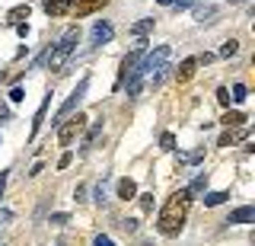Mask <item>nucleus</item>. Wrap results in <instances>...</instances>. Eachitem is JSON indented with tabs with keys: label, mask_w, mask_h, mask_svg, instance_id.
<instances>
[{
	"label": "nucleus",
	"mask_w": 255,
	"mask_h": 246,
	"mask_svg": "<svg viewBox=\"0 0 255 246\" xmlns=\"http://www.w3.org/2000/svg\"><path fill=\"white\" fill-rule=\"evenodd\" d=\"M188 208H191V195L185 189L172 192L169 202H166L163 211H159V221H156L159 234L163 237H179V230H182V224H185V218H188Z\"/></svg>",
	"instance_id": "f257e3e1"
},
{
	"label": "nucleus",
	"mask_w": 255,
	"mask_h": 246,
	"mask_svg": "<svg viewBox=\"0 0 255 246\" xmlns=\"http://www.w3.org/2000/svg\"><path fill=\"white\" fill-rule=\"evenodd\" d=\"M77 42H80V29H77V26H70L67 32L61 35V42H58V45H51V54H48V67H51V70H61L64 64H67V58L74 54Z\"/></svg>",
	"instance_id": "f03ea898"
},
{
	"label": "nucleus",
	"mask_w": 255,
	"mask_h": 246,
	"mask_svg": "<svg viewBox=\"0 0 255 246\" xmlns=\"http://www.w3.org/2000/svg\"><path fill=\"white\" fill-rule=\"evenodd\" d=\"M169 54H172L169 45H159V48H153L150 54H143V58L137 61V67H134V70H137L140 77H150V74L156 77L159 70H166V61H169Z\"/></svg>",
	"instance_id": "7ed1b4c3"
},
{
	"label": "nucleus",
	"mask_w": 255,
	"mask_h": 246,
	"mask_svg": "<svg viewBox=\"0 0 255 246\" xmlns=\"http://www.w3.org/2000/svg\"><path fill=\"white\" fill-rule=\"evenodd\" d=\"M83 128H86V115H83V112H77L74 118L61 122V125H58V144H61V147H70V144L77 141V134H83Z\"/></svg>",
	"instance_id": "20e7f679"
},
{
	"label": "nucleus",
	"mask_w": 255,
	"mask_h": 246,
	"mask_svg": "<svg viewBox=\"0 0 255 246\" xmlns=\"http://www.w3.org/2000/svg\"><path fill=\"white\" fill-rule=\"evenodd\" d=\"M86 90H90V77H83V80H80V83H77V90H74V93H70V96H67V99H64V106L58 109V115H54V125H61V122H64V118H67V115H70V112H74V109L80 106V99H83V96H86Z\"/></svg>",
	"instance_id": "39448f33"
},
{
	"label": "nucleus",
	"mask_w": 255,
	"mask_h": 246,
	"mask_svg": "<svg viewBox=\"0 0 255 246\" xmlns=\"http://www.w3.org/2000/svg\"><path fill=\"white\" fill-rule=\"evenodd\" d=\"M112 35H115L112 22L96 19V22H93V32H90V45H106V42H112Z\"/></svg>",
	"instance_id": "423d86ee"
},
{
	"label": "nucleus",
	"mask_w": 255,
	"mask_h": 246,
	"mask_svg": "<svg viewBox=\"0 0 255 246\" xmlns=\"http://www.w3.org/2000/svg\"><path fill=\"white\" fill-rule=\"evenodd\" d=\"M106 3H109V0H77V3H74V16L83 19V16H90V13H99Z\"/></svg>",
	"instance_id": "0eeeda50"
},
{
	"label": "nucleus",
	"mask_w": 255,
	"mask_h": 246,
	"mask_svg": "<svg viewBox=\"0 0 255 246\" xmlns=\"http://www.w3.org/2000/svg\"><path fill=\"white\" fill-rule=\"evenodd\" d=\"M252 221H255V208H252V205H243V208L230 211L227 224H252Z\"/></svg>",
	"instance_id": "6e6552de"
},
{
	"label": "nucleus",
	"mask_w": 255,
	"mask_h": 246,
	"mask_svg": "<svg viewBox=\"0 0 255 246\" xmlns=\"http://www.w3.org/2000/svg\"><path fill=\"white\" fill-rule=\"evenodd\" d=\"M70 6H74V0H45V13L51 19L64 16V13H70Z\"/></svg>",
	"instance_id": "1a4fd4ad"
},
{
	"label": "nucleus",
	"mask_w": 255,
	"mask_h": 246,
	"mask_svg": "<svg viewBox=\"0 0 255 246\" xmlns=\"http://www.w3.org/2000/svg\"><path fill=\"white\" fill-rule=\"evenodd\" d=\"M195 67H198V61L195 58H185L179 64V70H175V80H179V83H188L191 77H195Z\"/></svg>",
	"instance_id": "9d476101"
},
{
	"label": "nucleus",
	"mask_w": 255,
	"mask_h": 246,
	"mask_svg": "<svg viewBox=\"0 0 255 246\" xmlns=\"http://www.w3.org/2000/svg\"><path fill=\"white\" fill-rule=\"evenodd\" d=\"M102 138V122H96L90 131H86V138H83V147H80V154H86V150H93L96 147V141Z\"/></svg>",
	"instance_id": "9b49d317"
},
{
	"label": "nucleus",
	"mask_w": 255,
	"mask_h": 246,
	"mask_svg": "<svg viewBox=\"0 0 255 246\" xmlns=\"http://www.w3.org/2000/svg\"><path fill=\"white\" fill-rule=\"evenodd\" d=\"M246 138V131H236V128H227L220 134V141H217V147H233V144H239V141Z\"/></svg>",
	"instance_id": "f8f14e48"
},
{
	"label": "nucleus",
	"mask_w": 255,
	"mask_h": 246,
	"mask_svg": "<svg viewBox=\"0 0 255 246\" xmlns=\"http://www.w3.org/2000/svg\"><path fill=\"white\" fill-rule=\"evenodd\" d=\"M185 192H188L191 198H201V195L207 192V173H198V176H195V182H191V186L185 189Z\"/></svg>",
	"instance_id": "ddd939ff"
},
{
	"label": "nucleus",
	"mask_w": 255,
	"mask_h": 246,
	"mask_svg": "<svg viewBox=\"0 0 255 246\" xmlns=\"http://www.w3.org/2000/svg\"><path fill=\"white\" fill-rule=\"evenodd\" d=\"M22 19H29V3H22V6H13V10L6 13V26H19Z\"/></svg>",
	"instance_id": "4468645a"
},
{
	"label": "nucleus",
	"mask_w": 255,
	"mask_h": 246,
	"mask_svg": "<svg viewBox=\"0 0 255 246\" xmlns=\"http://www.w3.org/2000/svg\"><path fill=\"white\" fill-rule=\"evenodd\" d=\"M118 198H125V202L137 198V182H134V179H122V182H118Z\"/></svg>",
	"instance_id": "2eb2a0df"
},
{
	"label": "nucleus",
	"mask_w": 255,
	"mask_h": 246,
	"mask_svg": "<svg viewBox=\"0 0 255 246\" xmlns=\"http://www.w3.org/2000/svg\"><path fill=\"white\" fill-rule=\"evenodd\" d=\"M220 125H223V128H243V125H246V115L243 112H230V109H227L223 118H220Z\"/></svg>",
	"instance_id": "dca6fc26"
},
{
	"label": "nucleus",
	"mask_w": 255,
	"mask_h": 246,
	"mask_svg": "<svg viewBox=\"0 0 255 246\" xmlns=\"http://www.w3.org/2000/svg\"><path fill=\"white\" fill-rule=\"evenodd\" d=\"M191 13H195L198 22H211L214 16H217V6H214V3H201V6H195Z\"/></svg>",
	"instance_id": "f3484780"
},
{
	"label": "nucleus",
	"mask_w": 255,
	"mask_h": 246,
	"mask_svg": "<svg viewBox=\"0 0 255 246\" xmlns=\"http://www.w3.org/2000/svg\"><path fill=\"white\" fill-rule=\"evenodd\" d=\"M227 192H204L201 195V202H204V208H217V205H223V202H227Z\"/></svg>",
	"instance_id": "a211bd4d"
},
{
	"label": "nucleus",
	"mask_w": 255,
	"mask_h": 246,
	"mask_svg": "<svg viewBox=\"0 0 255 246\" xmlns=\"http://www.w3.org/2000/svg\"><path fill=\"white\" fill-rule=\"evenodd\" d=\"M239 54V42L236 38H227V42L220 45V58H236Z\"/></svg>",
	"instance_id": "6ab92c4d"
},
{
	"label": "nucleus",
	"mask_w": 255,
	"mask_h": 246,
	"mask_svg": "<svg viewBox=\"0 0 255 246\" xmlns=\"http://www.w3.org/2000/svg\"><path fill=\"white\" fill-rule=\"evenodd\" d=\"M175 160H179V163H201V160H204V147L191 150V154H179Z\"/></svg>",
	"instance_id": "aec40b11"
},
{
	"label": "nucleus",
	"mask_w": 255,
	"mask_h": 246,
	"mask_svg": "<svg viewBox=\"0 0 255 246\" xmlns=\"http://www.w3.org/2000/svg\"><path fill=\"white\" fill-rule=\"evenodd\" d=\"M45 112H48V99L42 102V106H38V112H35V122H32V138H35V134H38V128H42V122H45Z\"/></svg>",
	"instance_id": "412c9836"
},
{
	"label": "nucleus",
	"mask_w": 255,
	"mask_h": 246,
	"mask_svg": "<svg viewBox=\"0 0 255 246\" xmlns=\"http://www.w3.org/2000/svg\"><path fill=\"white\" fill-rule=\"evenodd\" d=\"M150 29H153V19H140V22H134V26H131V32L137 35V38H143Z\"/></svg>",
	"instance_id": "4be33fe9"
},
{
	"label": "nucleus",
	"mask_w": 255,
	"mask_h": 246,
	"mask_svg": "<svg viewBox=\"0 0 255 246\" xmlns=\"http://www.w3.org/2000/svg\"><path fill=\"white\" fill-rule=\"evenodd\" d=\"M137 198H140V211H143V214L153 211V192H143V195H137Z\"/></svg>",
	"instance_id": "5701e85b"
},
{
	"label": "nucleus",
	"mask_w": 255,
	"mask_h": 246,
	"mask_svg": "<svg viewBox=\"0 0 255 246\" xmlns=\"http://www.w3.org/2000/svg\"><path fill=\"white\" fill-rule=\"evenodd\" d=\"M246 96H249V90H246V83H236V86H233V96H230V99H236V102H243Z\"/></svg>",
	"instance_id": "b1692460"
},
{
	"label": "nucleus",
	"mask_w": 255,
	"mask_h": 246,
	"mask_svg": "<svg viewBox=\"0 0 255 246\" xmlns=\"http://www.w3.org/2000/svg\"><path fill=\"white\" fill-rule=\"evenodd\" d=\"M159 147H163V150H175V138H172L169 131H166L163 138H159Z\"/></svg>",
	"instance_id": "393cba45"
},
{
	"label": "nucleus",
	"mask_w": 255,
	"mask_h": 246,
	"mask_svg": "<svg viewBox=\"0 0 255 246\" xmlns=\"http://www.w3.org/2000/svg\"><path fill=\"white\" fill-rule=\"evenodd\" d=\"M70 163H74V154L67 150V154H61V160H58V170H67Z\"/></svg>",
	"instance_id": "a878e982"
},
{
	"label": "nucleus",
	"mask_w": 255,
	"mask_h": 246,
	"mask_svg": "<svg viewBox=\"0 0 255 246\" xmlns=\"http://www.w3.org/2000/svg\"><path fill=\"white\" fill-rule=\"evenodd\" d=\"M217 99H220V106H230V90H227V86L217 90Z\"/></svg>",
	"instance_id": "bb28decb"
},
{
	"label": "nucleus",
	"mask_w": 255,
	"mask_h": 246,
	"mask_svg": "<svg viewBox=\"0 0 255 246\" xmlns=\"http://www.w3.org/2000/svg\"><path fill=\"white\" fill-rule=\"evenodd\" d=\"M93 246H115V243H112V237L99 234V237H96V240H93Z\"/></svg>",
	"instance_id": "cd10ccee"
},
{
	"label": "nucleus",
	"mask_w": 255,
	"mask_h": 246,
	"mask_svg": "<svg viewBox=\"0 0 255 246\" xmlns=\"http://www.w3.org/2000/svg\"><path fill=\"white\" fill-rule=\"evenodd\" d=\"M122 230H125V234H134V230H137V221H131V218L122 221Z\"/></svg>",
	"instance_id": "c85d7f7f"
},
{
	"label": "nucleus",
	"mask_w": 255,
	"mask_h": 246,
	"mask_svg": "<svg viewBox=\"0 0 255 246\" xmlns=\"http://www.w3.org/2000/svg\"><path fill=\"white\" fill-rule=\"evenodd\" d=\"M195 61H198V64H211V61H214V54H211V51H204V54H198Z\"/></svg>",
	"instance_id": "c756f323"
},
{
	"label": "nucleus",
	"mask_w": 255,
	"mask_h": 246,
	"mask_svg": "<svg viewBox=\"0 0 255 246\" xmlns=\"http://www.w3.org/2000/svg\"><path fill=\"white\" fill-rule=\"evenodd\" d=\"M10 99H13V102H22V99H26V96H22V90H19V86H13V93H10Z\"/></svg>",
	"instance_id": "7c9ffc66"
},
{
	"label": "nucleus",
	"mask_w": 255,
	"mask_h": 246,
	"mask_svg": "<svg viewBox=\"0 0 255 246\" xmlns=\"http://www.w3.org/2000/svg\"><path fill=\"white\" fill-rule=\"evenodd\" d=\"M67 221H70L67 214H51V224H67Z\"/></svg>",
	"instance_id": "2f4dec72"
},
{
	"label": "nucleus",
	"mask_w": 255,
	"mask_h": 246,
	"mask_svg": "<svg viewBox=\"0 0 255 246\" xmlns=\"http://www.w3.org/2000/svg\"><path fill=\"white\" fill-rule=\"evenodd\" d=\"M16 32H19L22 38H26V35H29V22H19V26H16Z\"/></svg>",
	"instance_id": "473e14b6"
},
{
	"label": "nucleus",
	"mask_w": 255,
	"mask_h": 246,
	"mask_svg": "<svg viewBox=\"0 0 255 246\" xmlns=\"http://www.w3.org/2000/svg\"><path fill=\"white\" fill-rule=\"evenodd\" d=\"M3 189H6V170L0 173V198H3Z\"/></svg>",
	"instance_id": "72a5a7b5"
},
{
	"label": "nucleus",
	"mask_w": 255,
	"mask_h": 246,
	"mask_svg": "<svg viewBox=\"0 0 255 246\" xmlns=\"http://www.w3.org/2000/svg\"><path fill=\"white\" fill-rule=\"evenodd\" d=\"M159 6H175V3H182V0H156Z\"/></svg>",
	"instance_id": "f704fd0d"
},
{
	"label": "nucleus",
	"mask_w": 255,
	"mask_h": 246,
	"mask_svg": "<svg viewBox=\"0 0 255 246\" xmlns=\"http://www.w3.org/2000/svg\"><path fill=\"white\" fill-rule=\"evenodd\" d=\"M230 3H243V0H230Z\"/></svg>",
	"instance_id": "c9c22d12"
}]
</instances>
